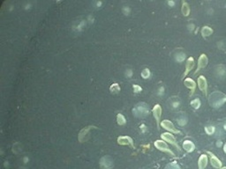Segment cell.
Listing matches in <instances>:
<instances>
[{"mask_svg":"<svg viewBox=\"0 0 226 169\" xmlns=\"http://www.w3.org/2000/svg\"><path fill=\"white\" fill-rule=\"evenodd\" d=\"M85 25H86V21H81L78 23V25L73 27V30H75L77 32H80L85 28Z\"/></svg>","mask_w":226,"mask_h":169,"instance_id":"cell-22","label":"cell"},{"mask_svg":"<svg viewBox=\"0 0 226 169\" xmlns=\"http://www.w3.org/2000/svg\"><path fill=\"white\" fill-rule=\"evenodd\" d=\"M125 75L127 78H131L133 76V71L131 69H127L125 72Z\"/></svg>","mask_w":226,"mask_h":169,"instance_id":"cell-32","label":"cell"},{"mask_svg":"<svg viewBox=\"0 0 226 169\" xmlns=\"http://www.w3.org/2000/svg\"><path fill=\"white\" fill-rule=\"evenodd\" d=\"M223 129H225V130H226V122H225V123L223 124Z\"/></svg>","mask_w":226,"mask_h":169,"instance_id":"cell-38","label":"cell"},{"mask_svg":"<svg viewBox=\"0 0 226 169\" xmlns=\"http://www.w3.org/2000/svg\"><path fill=\"white\" fill-rule=\"evenodd\" d=\"M102 2H96V7H100L102 6Z\"/></svg>","mask_w":226,"mask_h":169,"instance_id":"cell-35","label":"cell"},{"mask_svg":"<svg viewBox=\"0 0 226 169\" xmlns=\"http://www.w3.org/2000/svg\"><path fill=\"white\" fill-rule=\"evenodd\" d=\"M161 137H162L164 141H167L168 143H170L171 144L174 145V146L177 147L178 150H180V149H179V146H178V143H177V141H176V138H175V136H174L172 134H171V133H163V134L161 135Z\"/></svg>","mask_w":226,"mask_h":169,"instance_id":"cell-6","label":"cell"},{"mask_svg":"<svg viewBox=\"0 0 226 169\" xmlns=\"http://www.w3.org/2000/svg\"><path fill=\"white\" fill-rule=\"evenodd\" d=\"M153 115L156 121V123H157V126L159 128V125H160V120H161V116H162V107L159 104H156L154 107H153Z\"/></svg>","mask_w":226,"mask_h":169,"instance_id":"cell-11","label":"cell"},{"mask_svg":"<svg viewBox=\"0 0 226 169\" xmlns=\"http://www.w3.org/2000/svg\"><path fill=\"white\" fill-rule=\"evenodd\" d=\"M118 144L121 145H130L131 147L134 148V140L132 137L127 136H122L118 137Z\"/></svg>","mask_w":226,"mask_h":169,"instance_id":"cell-7","label":"cell"},{"mask_svg":"<svg viewBox=\"0 0 226 169\" xmlns=\"http://www.w3.org/2000/svg\"><path fill=\"white\" fill-rule=\"evenodd\" d=\"M223 151H224V152L226 153V144H225L224 146H223Z\"/></svg>","mask_w":226,"mask_h":169,"instance_id":"cell-37","label":"cell"},{"mask_svg":"<svg viewBox=\"0 0 226 169\" xmlns=\"http://www.w3.org/2000/svg\"><path fill=\"white\" fill-rule=\"evenodd\" d=\"M177 122L179 126H185L187 122H188V119H187V116L185 113L183 112H179L177 115Z\"/></svg>","mask_w":226,"mask_h":169,"instance_id":"cell-15","label":"cell"},{"mask_svg":"<svg viewBox=\"0 0 226 169\" xmlns=\"http://www.w3.org/2000/svg\"><path fill=\"white\" fill-rule=\"evenodd\" d=\"M184 83H185V86L187 87V88H189L190 90H191V93H190V97L191 96H193V93H194V92H195V88H196V83L192 79V78H185V81H184Z\"/></svg>","mask_w":226,"mask_h":169,"instance_id":"cell-14","label":"cell"},{"mask_svg":"<svg viewBox=\"0 0 226 169\" xmlns=\"http://www.w3.org/2000/svg\"><path fill=\"white\" fill-rule=\"evenodd\" d=\"M220 169H226V167H222V168H220Z\"/></svg>","mask_w":226,"mask_h":169,"instance_id":"cell-39","label":"cell"},{"mask_svg":"<svg viewBox=\"0 0 226 169\" xmlns=\"http://www.w3.org/2000/svg\"><path fill=\"white\" fill-rule=\"evenodd\" d=\"M164 93V88L163 86H161L158 90V95H163Z\"/></svg>","mask_w":226,"mask_h":169,"instance_id":"cell-33","label":"cell"},{"mask_svg":"<svg viewBox=\"0 0 226 169\" xmlns=\"http://www.w3.org/2000/svg\"><path fill=\"white\" fill-rule=\"evenodd\" d=\"M191 106L194 108V109H198L200 107V100L199 99H195L191 101Z\"/></svg>","mask_w":226,"mask_h":169,"instance_id":"cell-26","label":"cell"},{"mask_svg":"<svg viewBox=\"0 0 226 169\" xmlns=\"http://www.w3.org/2000/svg\"><path fill=\"white\" fill-rule=\"evenodd\" d=\"M194 59L193 57H189L186 61V64H185V73L183 75V78H185L187 76V74L193 69L194 67Z\"/></svg>","mask_w":226,"mask_h":169,"instance_id":"cell-13","label":"cell"},{"mask_svg":"<svg viewBox=\"0 0 226 169\" xmlns=\"http://www.w3.org/2000/svg\"><path fill=\"white\" fill-rule=\"evenodd\" d=\"M120 90H121V88L118 83H114L109 86V91L111 93H119L120 92Z\"/></svg>","mask_w":226,"mask_h":169,"instance_id":"cell-21","label":"cell"},{"mask_svg":"<svg viewBox=\"0 0 226 169\" xmlns=\"http://www.w3.org/2000/svg\"><path fill=\"white\" fill-rule=\"evenodd\" d=\"M117 122L119 125H125L127 123V120L125 118V116L122 114H118L117 115Z\"/></svg>","mask_w":226,"mask_h":169,"instance_id":"cell-24","label":"cell"},{"mask_svg":"<svg viewBox=\"0 0 226 169\" xmlns=\"http://www.w3.org/2000/svg\"><path fill=\"white\" fill-rule=\"evenodd\" d=\"M205 131L208 135H212L215 132V127L214 126H206Z\"/></svg>","mask_w":226,"mask_h":169,"instance_id":"cell-28","label":"cell"},{"mask_svg":"<svg viewBox=\"0 0 226 169\" xmlns=\"http://www.w3.org/2000/svg\"><path fill=\"white\" fill-rule=\"evenodd\" d=\"M208 164V157L205 154L200 155V158H199V162H198V166L199 169H204L207 166Z\"/></svg>","mask_w":226,"mask_h":169,"instance_id":"cell-17","label":"cell"},{"mask_svg":"<svg viewBox=\"0 0 226 169\" xmlns=\"http://www.w3.org/2000/svg\"><path fill=\"white\" fill-rule=\"evenodd\" d=\"M181 12L184 16H188L190 13V6L186 2L182 3V7H181Z\"/></svg>","mask_w":226,"mask_h":169,"instance_id":"cell-20","label":"cell"},{"mask_svg":"<svg viewBox=\"0 0 226 169\" xmlns=\"http://www.w3.org/2000/svg\"><path fill=\"white\" fill-rule=\"evenodd\" d=\"M122 12H123V13H124L125 15H129L130 13H131V9H130V7H128V6H124V7L122 8Z\"/></svg>","mask_w":226,"mask_h":169,"instance_id":"cell-30","label":"cell"},{"mask_svg":"<svg viewBox=\"0 0 226 169\" xmlns=\"http://www.w3.org/2000/svg\"><path fill=\"white\" fill-rule=\"evenodd\" d=\"M180 105V100H178V98H176V97H172L171 99V106L173 107V108H177Z\"/></svg>","mask_w":226,"mask_h":169,"instance_id":"cell-25","label":"cell"},{"mask_svg":"<svg viewBox=\"0 0 226 169\" xmlns=\"http://www.w3.org/2000/svg\"><path fill=\"white\" fill-rule=\"evenodd\" d=\"M183 148H184L187 152H191V151H193L194 150L195 145H194V144H193L192 141H190V140H185V141L183 143Z\"/></svg>","mask_w":226,"mask_h":169,"instance_id":"cell-18","label":"cell"},{"mask_svg":"<svg viewBox=\"0 0 226 169\" xmlns=\"http://www.w3.org/2000/svg\"><path fill=\"white\" fill-rule=\"evenodd\" d=\"M215 76L219 79H224L226 77V67L223 64L216 65L215 68Z\"/></svg>","mask_w":226,"mask_h":169,"instance_id":"cell-5","label":"cell"},{"mask_svg":"<svg viewBox=\"0 0 226 169\" xmlns=\"http://www.w3.org/2000/svg\"><path fill=\"white\" fill-rule=\"evenodd\" d=\"M20 169H26V168H20Z\"/></svg>","mask_w":226,"mask_h":169,"instance_id":"cell-40","label":"cell"},{"mask_svg":"<svg viewBox=\"0 0 226 169\" xmlns=\"http://www.w3.org/2000/svg\"><path fill=\"white\" fill-rule=\"evenodd\" d=\"M212 34H213V29H212L211 28H209V27H208V26H205V27L202 28V29H201V35H202L203 37H208V36L211 35Z\"/></svg>","mask_w":226,"mask_h":169,"instance_id":"cell-19","label":"cell"},{"mask_svg":"<svg viewBox=\"0 0 226 169\" xmlns=\"http://www.w3.org/2000/svg\"><path fill=\"white\" fill-rule=\"evenodd\" d=\"M155 146H156L158 150H160V151H162L168 152V153H171V155H174L173 152L169 149L167 144H166L164 141H162V140H157V141H156V142H155Z\"/></svg>","mask_w":226,"mask_h":169,"instance_id":"cell-10","label":"cell"},{"mask_svg":"<svg viewBox=\"0 0 226 169\" xmlns=\"http://www.w3.org/2000/svg\"><path fill=\"white\" fill-rule=\"evenodd\" d=\"M149 76H150V71H149V69H144L142 71H141V77L143 78H149Z\"/></svg>","mask_w":226,"mask_h":169,"instance_id":"cell-29","label":"cell"},{"mask_svg":"<svg viewBox=\"0 0 226 169\" xmlns=\"http://www.w3.org/2000/svg\"><path fill=\"white\" fill-rule=\"evenodd\" d=\"M208 153L210 154V163H211L212 166L215 167V168H216V169H219V168L221 167V165H222L221 161H220L219 158H217L213 153H211V152H209V151H208Z\"/></svg>","mask_w":226,"mask_h":169,"instance_id":"cell-16","label":"cell"},{"mask_svg":"<svg viewBox=\"0 0 226 169\" xmlns=\"http://www.w3.org/2000/svg\"><path fill=\"white\" fill-rule=\"evenodd\" d=\"M165 169H180V167L176 162H171L166 165Z\"/></svg>","mask_w":226,"mask_h":169,"instance_id":"cell-27","label":"cell"},{"mask_svg":"<svg viewBox=\"0 0 226 169\" xmlns=\"http://www.w3.org/2000/svg\"><path fill=\"white\" fill-rule=\"evenodd\" d=\"M208 63V57H207L205 54H201L200 57V58H199V61H198V67H197V70H196L195 73L198 72L200 69L205 68V67L207 66Z\"/></svg>","mask_w":226,"mask_h":169,"instance_id":"cell-12","label":"cell"},{"mask_svg":"<svg viewBox=\"0 0 226 169\" xmlns=\"http://www.w3.org/2000/svg\"><path fill=\"white\" fill-rule=\"evenodd\" d=\"M92 129H95L94 126H87V128H84L80 130L79 134V141L80 142H85L89 138V132Z\"/></svg>","mask_w":226,"mask_h":169,"instance_id":"cell-4","label":"cell"},{"mask_svg":"<svg viewBox=\"0 0 226 169\" xmlns=\"http://www.w3.org/2000/svg\"><path fill=\"white\" fill-rule=\"evenodd\" d=\"M133 88H134V92L136 93H140V92L142 91V88H141L140 86H138V85H134V86H133Z\"/></svg>","mask_w":226,"mask_h":169,"instance_id":"cell-31","label":"cell"},{"mask_svg":"<svg viewBox=\"0 0 226 169\" xmlns=\"http://www.w3.org/2000/svg\"><path fill=\"white\" fill-rule=\"evenodd\" d=\"M161 126H162L163 129L169 130L170 132H172V133H180V131L178 130V129L175 128L174 124H173L171 121H169V120H163V121L161 122Z\"/></svg>","mask_w":226,"mask_h":169,"instance_id":"cell-8","label":"cell"},{"mask_svg":"<svg viewBox=\"0 0 226 169\" xmlns=\"http://www.w3.org/2000/svg\"><path fill=\"white\" fill-rule=\"evenodd\" d=\"M225 102H226V95L220 91H215L212 93L208 97L209 105L215 108L222 107Z\"/></svg>","mask_w":226,"mask_h":169,"instance_id":"cell-1","label":"cell"},{"mask_svg":"<svg viewBox=\"0 0 226 169\" xmlns=\"http://www.w3.org/2000/svg\"><path fill=\"white\" fill-rule=\"evenodd\" d=\"M221 145H222V141H217L216 146H221Z\"/></svg>","mask_w":226,"mask_h":169,"instance_id":"cell-36","label":"cell"},{"mask_svg":"<svg viewBox=\"0 0 226 169\" xmlns=\"http://www.w3.org/2000/svg\"><path fill=\"white\" fill-rule=\"evenodd\" d=\"M133 114L135 117L145 118L149 115V107L145 102H140L133 108Z\"/></svg>","mask_w":226,"mask_h":169,"instance_id":"cell-2","label":"cell"},{"mask_svg":"<svg viewBox=\"0 0 226 169\" xmlns=\"http://www.w3.org/2000/svg\"><path fill=\"white\" fill-rule=\"evenodd\" d=\"M100 167L102 169H111L113 167V159L109 156H103L100 159Z\"/></svg>","mask_w":226,"mask_h":169,"instance_id":"cell-3","label":"cell"},{"mask_svg":"<svg viewBox=\"0 0 226 169\" xmlns=\"http://www.w3.org/2000/svg\"><path fill=\"white\" fill-rule=\"evenodd\" d=\"M185 59V54L183 52H178L175 55V60L178 63H182L184 62V60Z\"/></svg>","mask_w":226,"mask_h":169,"instance_id":"cell-23","label":"cell"},{"mask_svg":"<svg viewBox=\"0 0 226 169\" xmlns=\"http://www.w3.org/2000/svg\"><path fill=\"white\" fill-rule=\"evenodd\" d=\"M198 86L200 90L203 93L205 96H207V92H208V83L207 79L203 76H200L198 78Z\"/></svg>","mask_w":226,"mask_h":169,"instance_id":"cell-9","label":"cell"},{"mask_svg":"<svg viewBox=\"0 0 226 169\" xmlns=\"http://www.w3.org/2000/svg\"><path fill=\"white\" fill-rule=\"evenodd\" d=\"M168 5H169L170 6H173L175 5V3H174L173 1H168Z\"/></svg>","mask_w":226,"mask_h":169,"instance_id":"cell-34","label":"cell"}]
</instances>
